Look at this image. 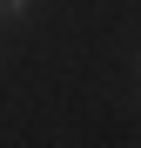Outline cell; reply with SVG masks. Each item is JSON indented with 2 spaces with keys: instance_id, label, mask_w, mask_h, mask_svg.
<instances>
[{
  "instance_id": "6da1fadb",
  "label": "cell",
  "mask_w": 141,
  "mask_h": 148,
  "mask_svg": "<svg viewBox=\"0 0 141 148\" xmlns=\"http://www.w3.org/2000/svg\"><path fill=\"white\" fill-rule=\"evenodd\" d=\"M27 7H34V0H0V20H20Z\"/></svg>"
}]
</instances>
